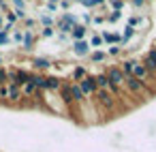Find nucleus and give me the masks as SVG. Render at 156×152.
Masks as SVG:
<instances>
[{
  "label": "nucleus",
  "instance_id": "nucleus-25",
  "mask_svg": "<svg viewBox=\"0 0 156 152\" xmlns=\"http://www.w3.org/2000/svg\"><path fill=\"white\" fill-rule=\"evenodd\" d=\"M41 39H54L56 37V28H41Z\"/></svg>",
  "mask_w": 156,
  "mask_h": 152
},
{
  "label": "nucleus",
  "instance_id": "nucleus-37",
  "mask_svg": "<svg viewBox=\"0 0 156 152\" xmlns=\"http://www.w3.org/2000/svg\"><path fill=\"white\" fill-rule=\"evenodd\" d=\"M105 22V15H92V24H103Z\"/></svg>",
  "mask_w": 156,
  "mask_h": 152
},
{
  "label": "nucleus",
  "instance_id": "nucleus-41",
  "mask_svg": "<svg viewBox=\"0 0 156 152\" xmlns=\"http://www.w3.org/2000/svg\"><path fill=\"white\" fill-rule=\"evenodd\" d=\"M0 30H2V15H0Z\"/></svg>",
  "mask_w": 156,
  "mask_h": 152
},
{
  "label": "nucleus",
  "instance_id": "nucleus-34",
  "mask_svg": "<svg viewBox=\"0 0 156 152\" xmlns=\"http://www.w3.org/2000/svg\"><path fill=\"white\" fill-rule=\"evenodd\" d=\"M90 24H92V11H90V13H83V26L88 28Z\"/></svg>",
  "mask_w": 156,
  "mask_h": 152
},
{
  "label": "nucleus",
  "instance_id": "nucleus-10",
  "mask_svg": "<svg viewBox=\"0 0 156 152\" xmlns=\"http://www.w3.org/2000/svg\"><path fill=\"white\" fill-rule=\"evenodd\" d=\"M141 64L154 75V73H156V49H150V52L143 56V62H141Z\"/></svg>",
  "mask_w": 156,
  "mask_h": 152
},
{
  "label": "nucleus",
  "instance_id": "nucleus-1",
  "mask_svg": "<svg viewBox=\"0 0 156 152\" xmlns=\"http://www.w3.org/2000/svg\"><path fill=\"white\" fill-rule=\"evenodd\" d=\"M122 88H126L130 94H135V96H141V94H145V96H150L152 92L147 90V86L141 81V79H137L135 75H128V77H124V86Z\"/></svg>",
  "mask_w": 156,
  "mask_h": 152
},
{
  "label": "nucleus",
  "instance_id": "nucleus-17",
  "mask_svg": "<svg viewBox=\"0 0 156 152\" xmlns=\"http://www.w3.org/2000/svg\"><path fill=\"white\" fill-rule=\"evenodd\" d=\"M60 20H62L64 24H69L71 28H73V26H77V24H81V22H79V17H77L75 13H71V11H66V13H62V15H60Z\"/></svg>",
  "mask_w": 156,
  "mask_h": 152
},
{
  "label": "nucleus",
  "instance_id": "nucleus-31",
  "mask_svg": "<svg viewBox=\"0 0 156 152\" xmlns=\"http://www.w3.org/2000/svg\"><path fill=\"white\" fill-rule=\"evenodd\" d=\"M58 9H62L64 13L71 9V0H60V2H58Z\"/></svg>",
  "mask_w": 156,
  "mask_h": 152
},
{
  "label": "nucleus",
  "instance_id": "nucleus-12",
  "mask_svg": "<svg viewBox=\"0 0 156 152\" xmlns=\"http://www.w3.org/2000/svg\"><path fill=\"white\" fill-rule=\"evenodd\" d=\"M71 49H73L75 56H88V54H90V45H88L86 39H83V41H73Z\"/></svg>",
  "mask_w": 156,
  "mask_h": 152
},
{
  "label": "nucleus",
  "instance_id": "nucleus-32",
  "mask_svg": "<svg viewBox=\"0 0 156 152\" xmlns=\"http://www.w3.org/2000/svg\"><path fill=\"white\" fill-rule=\"evenodd\" d=\"M34 26H37V22H34L32 17H26V20H24V28H26V30H30V28H34Z\"/></svg>",
  "mask_w": 156,
  "mask_h": 152
},
{
  "label": "nucleus",
  "instance_id": "nucleus-35",
  "mask_svg": "<svg viewBox=\"0 0 156 152\" xmlns=\"http://www.w3.org/2000/svg\"><path fill=\"white\" fill-rule=\"evenodd\" d=\"M130 5H133L135 9H143V7H145V0H130Z\"/></svg>",
  "mask_w": 156,
  "mask_h": 152
},
{
  "label": "nucleus",
  "instance_id": "nucleus-20",
  "mask_svg": "<svg viewBox=\"0 0 156 152\" xmlns=\"http://www.w3.org/2000/svg\"><path fill=\"white\" fill-rule=\"evenodd\" d=\"M135 64H137V60H128V58H126V60H124V62L120 64V71L124 73V77L133 75V67H135Z\"/></svg>",
  "mask_w": 156,
  "mask_h": 152
},
{
  "label": "nucleus",
  "instance_id": "nucleus-3",
  "mask_svg": "<svg viewBox=\"0 0 156 152\" xmlns=\"http://www.w3.org/2000/svg\"><path fill=\"white\" fill-rule=\"evenodd\" d=\"M133 75H135L137 79H141L145 86H150V84H154V81H156V79H154V75H152V73L141 64V62H137V64L133 67Z\"/></svg>",
  "mask_w": 156,
  "mask_h": 152
},
{
  "label": "nucleus",
  "instance_id": "nucleus-23",
  "mask_svg": "<svg viewBox=\"0 0 156 152\" xmlns=\"http://www.w3.org/2000/svg\"><path fill=\"white\" fill-rule=\"evenodd\" d=\"M107 5L111 7V11H120V13H122L124 5H126V0H107Z\"/></svg>",
  "mask_w": 156,
  "mask_h": 152
},
{
  "label": "nucleus",
  "instance_id": "nucleus-38",
  "mask_svg": "<svg viewBox=\"0 0 156 152\" xmlns=\"http://www.w3.org/2000/svg\"><path fill=\"white\" fill-rule=\"evenodd\" d=\"M47 11H49V13H58V5H49V2H47Z\"/></svg>",
  "mask_w": 156,
  "mask_h": 152
},
{
  "label": "nucleus",
  "instance_id": "nucleus-24",
  "mask_svg": "<svg viewBox=\"0 0 156 152\" xmlns=\"http://www.w3.org/2000/svg\"><path fill=\"white\" fill-rule=\"evenodd\" d=\"M124 54V47H120V45H111L109 49H107V58L111 56V58H118V56H122Z\"/></svg>",
  "mask_w": 156,
  "mask_h": 152
},
{
  "label": "nucleus",
  "instance_id": "nucleus-2",
  "mask_svg": "<svg viewBox=\"0 0 156 152\" xmlns=\"http://www.w3.org/2000/svg\"><path fill=\"white\" fill-rule=\"evenodd\" d=\"M94 103L101 111H113V107H115V99L109 94V90H96L94 92Z\"/></svg>",
  "mask_w": 156,
  "mask_h": 152
},
{
  "label": "nucleus",
  "instance_id": "nucleus-39",
  "mask_svg": "<svg viewBox=\"0 0 156 152\" xmlns=\"http://www.w3.org/2000/svg\"><path fill=\"white\" fill-rule=\"evenodd\" d=\"M47 2H49V5H58V2H60V0H47Z\"/></svg>",
  "mask_w": 156,
  "mask_h": 152
},
{
  "label": "nucleus",
  "instance_id": "nucleus-8",
  "mask_svg": "<svg viewBox=\"0 0 156 152\" xmlns=\"http://www.w3.org/2000/svg\"><path fill=\"white\" fill-rule=\"evenodd\" d=\"M32 69L37 71V73H45V71H49L51 67H54V62L49 60V58H41V56H37V58H32Z\"/></svg>",
  "mask_w": 156,
  "mask_h": 152
},
{
  "label": "nucleus",
  "instance_id": "nucleus-27",
  "mask_svg": "<svg viewBox=\"0 0 156 152\" xmlns=\"http://www.w3.org/2000/svg\"><path fill=\"white\" fill-rule=\"evenodd\" d=\"M88 45H90V47H101V45H103L101 34H92V37H90V41H88Z\"/></svg>",
  "mask_w": 156,
  "mask_h": 152
},
{
  "label": "nucleus",
  "instance_id": "nucleus-33",
  "mask_svg": "<svg viewBox=\"0 0 156 152\" xmlns=\"http://www.w3.org/2000/svg\"><path fill=\"white\" fill-rule=\"evenodd\" d=\"M0 86H7V69L0 67Z\"/></svg>",
  "mask_w": 156,
  "mask_h": 152
},
{
  "label": "nucleus",
  "instance_id": "nucleus-5",
  "mask_svg": "<svg viewBox=\"0 0 156 152\" xmlns=\"http://www.w3.org/2000/svg\"><path fill=\"white\" fill-rule=\"evenodd\" d=\"M77 86L81 88V92H83V96H86V99H88V96H94V92L98 90V88H96V81H94V75H90V73H88V75L77 84Z\"/></svg>",
  "mask_w": 156,
  "mask_h": 152
},
{
  "label": "nucleus",
  "instance_id": "nucleus-22",
  "mask_svg": "<svg viewBox=\"0 0 156 152\" xmlns=\"http://www.w3.org/2000/svg\"><path fill=\"white\" fill-rule=\"evenodd\" d=\"M122 20V13L120 11H109V13H105V22L107 24H118Z\"/></svg>",
  "mask_w": 156,
  "mask_h": 152
},
{
  "label": "nucleus",
  "instance_id": "nucleus-42",
  "mask_svg": "<svg viewBox=\"0 0 156 152\" xmlns=\"http://www.w3.org/2000/svg\"><path fill=\"white\" fill-rule=\"evenodd\" d=\"M71 2H81V0H71Z\"/></svg>",
  "mask_w": 156,
  "mask_h": 152
},
{
  "label": "nucleus",
  "instance_id": "nucleus-11",
  "mask_svg": "<svg viewBox=\"0 0 156 152\" xmlns=\"http://www.w3.org/2000/svg\"><path fill=\"white\" fill-rule=\"evenodd\" d=\"M86 34H88V28H86L83 24L73 26V28H71V32H69L71 41H83V39H86Z\"/></svg>",
  "mask_w": 156,
  "mask_h": 152
},
{
  "label": "nucleus",
  "instance_id": "nucleus-13",
  "mask_svg": "<svg viewBox=\"0 0 156 152\" xmlns=\"http://www.w3.org/2000/svg\"><path fill=\"white\" fill-rule=\"evenodd\" d=\"M60 86H62V79H60L58 75H47V79H45V90H49V92H58Z\"/></svg>",
  "mask_w": 156,
  "mask_h": 152
},
{
  "label": "nucleus",
  "instance_id": "nucleus-28",
  "mask_svg": "<svg viewBox=\"0 0 156 152\" xmlns=\"http://www.w3.org/2000/svg\"><path fill=\"white\" fill-rule=\"evenodd\" d=\"M9 43H11V34L5 32V30H0V47H2V45H9Z\"/></svg>",
  "mask_w": 156,
  "mask_h": 152
},
{
  "label": "nucleus",
  "instance_id": "nucleus-7",
  "mask_svg": "<svg viewBox=\"0 0 156 152\" xmlns=\"http://www.w3.org/2000/svg\"><path fill=\"white\" fill-rule=\"evenodd\" d=\"M69 88H71V99H73V105H75V107H81L83 103H88V99L83 96L81 88H79L75 81H71V86H69Z\"/></svg>",
  "mask_w": 156,
  "mask_h": 152
},
{
  "label": "nucleus",
  "instance_id": "nucleus-29",
  "mask_svg": "<svg viewBox=\"0 0 156 152\" xmlns=\"http://www.w3.org/2000/svg\"><path fill=\"white\" fill-rule=\"evenodd\" d=\"M11 5L20 11H26V0H11Z\"/></svg>",
  "mask_w": 156,
  "mask_h": 152
},
{
  "label": "nucleus",
  "instance_id": "nucleus-26",
  "mask_svg": "<svg viewBox=\"0 0 156 152\" xmlns=\"http://www.w3.org/2000/svg\"><path fill=\"white\" fill-rule=\"evenodd\" d=\"M22 39H24V30L15 28V30L11 32V41H13V43H20V45H22Z\"/></svg>",
  "mask_w": 156,
  "mask_h": 152
},
{
  "label": "nucleus",
  "instance_id": "nucleus-16",
  "mask_svg": "<svg viewBox=\"0 0 156 152\" xmlns=\"http://www.w3.org/2000/svg\"><path fill=\"white\" fill-rule=\"evenodd\" d=\"M88 58H90V62H92V64H101V62H107V52L96 49V52H90V54H88Z\"/></svg>",
  "mask_w": 156,
  "mask_h": 152
},
{
  "label": "nucleus",
  "instance_id": "nucleus-9",
  "mask_svg": "<svg viewBox=\"0 0 156 152\" xmlns=\"http://www.w3.org/2000/svg\"><path fill=\"white\" fill-rule=\"evenodd\" d=\"M34 43H37V34H34L32 30H24V39H22V49H24V52H32Z\"/></svg>",
  "mask_w": 156,
  "mask_h": 152
},
{
  "label": "nucleus",
  "instance_id": "nucleus-4",
  "mask_svg": "<svg viewBox=\"0 0 156 152\" xmlns=\"http://www.w3.org/2000/svg\"><path fill=\"white\" fill-rule=\"evenodd\" d=\"M103 73L107 75L109 84H113V86H120V88L124 86V73L120 71V67H107Z\"/></svg>",
  "mask_w": 156,
  "mask_h": 152
},
{
  "label": "nucleus",
  "instance_id": "nucleus-19",
  "mask_svg": "<svg viewBox=\"0 0 156 152\" xmlns=\"http://www.w3.org/2000/svg\"><path fill=\"white\" fill-rule=\"evenodd\" d=\"M94 81H96V88H98V90H107V88H109V79H107L105 73H96V75H94Z\"/></svg>",
  "mask_w": 156,
  "mask_h": 152
},
{
  "label": "nucleus",
  "instance_id": "nucleus-6",
  "mask_svg": "<svg viewBox=\"0 0 156 152\" xmlns=\"http://www.w3.org/2000/svg\"><path fill=\"white\" fill-rule=\"evenodd\" d=\"M22 88H17V86H13V84H7V103H11V105H20L22 103Z\"/></svg>",
  "mask_w": 156,
  "mask_h": 152
},
{
  "label": "nucleus",
  "instance_id": "nucleus-36",
  "mask_svg": "<svg viewBox=\"0 0 156 152\" xmlns=\"http://www.w3.org/2000/svg\"><path fill=\"white\" fill-rule=\"evenodd\" d=\"M56 39H58V43H66L71 37H69V34H60V32H56Z\"/></svg>",
  "mask_w": 156,
  "mask_h": 152
},
{
  "label": "nucleus",
  "instance_id": "nucleus-30",
  "mask_svg": "<svg viewBox=\"0 0 156 152\" xmlns=\"http://www.w3.org/2000/svg\"><path fill=\"white\" fill-rule=\"evenodd\" d=\"M139 24H141V17H139V15H133V17H128V24H126V26H133V28H135V26H139Z\"/></svg>",
  "mask_w": 156,
  "mask_h": 152
},
{
  "label": "nucleus",
  "instance_id": "nucleus-21",
  "mask_svg": "<svg viewBox=\"0 0 156 152\" xmlns=\"http://www.w3.org/2000/svg\"><path fill=\"white\" fill-rule=\"evenodd\" d=\"M39 22H41V26L43 28H54V15H47V13H41L39 15Z\"/></svg>",
  "mask_w": 156,
  "mask_h": 152
},
{
  "label": "nucleus",
  "instance_id": "nucleus-18",
  "mask_svg": "<svg viewBox=\"0 0 156 152\" xmlns=\"http://www.w3.org/2000/svg\"><path fill=\"white\" fill-rule=\"evenodd\" d=\"M86 75H88V71H86L83 67H75V69H73V73H71V81L79 84V81L86 77Z\"/></svg>",
  "mask_w": 156,
  "mask_h": 152
},
{
  "label": "nucleus",
  "instance_id": "nucleus-15",
  "mask_svg": "<svg viewBox=\"0 0 156 152\" xmlns=\"http://www.w3.org/2000/svg\"><path fill=\"white\" fill-rule=\"evenodd\" d=\"M135 34H137V28L126 26V28H124V34H120V47H124V45H126V43H128V41L135 37Z\"/></svg>",
  "mask_w": 156,
  "mask_h": 152
},
{
  "label": "nucleus",
  "instance_id": "nucleus-14",
  "mask_svg": "<svg viewBox=\"0 0 156 152\" xmlns=\"http://www.w3.org/2000/svg\"><path fill=\"white\" fill-rule=\"evenodd\" d=\"M101 39H103V43L120 45V34H118V32H107V30H103V32H101Z\"/></svg>",
  "mask_w": 156,
  "mask_h": 152
},
{
  "label": "nucleus",
  "instance_id": "nucleus-40",
  "mask_svg": "<svg viewBox=\"0 0 156 152\" xmlns=\"http://www.w3.org/2000/svg\"><path fill=\"white\" fill-rule=\"evenodd\" d=\"M2 64H5V56H2V54H0V67H2Z\"/></svg>",
  "mask_w": 156,
  "mask_h": 152
}]
</instances>
